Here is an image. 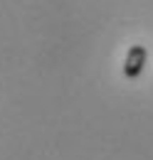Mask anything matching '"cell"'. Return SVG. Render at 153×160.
Segmentation results:
<instances>
[{
    "label": "cell",
    "mask_w": 153,
    "mask_h": 160,
    "mask_svg": "<svg viewBox=\"0 0 153 160\" xmlns=\"http://www.w3.org/2000/svg\"><path fill=\"white\" fill-rule=\"evenodd\" d=\"M146 59H148V52L143 44H134L129 52H126V59H124V77L126 79H138L143 74V67H146Z\"/></svg>",
    "instance_id": "1"
}]
</instances>
